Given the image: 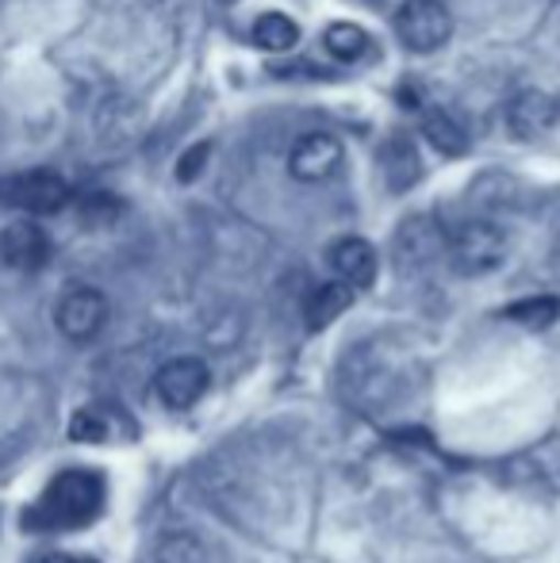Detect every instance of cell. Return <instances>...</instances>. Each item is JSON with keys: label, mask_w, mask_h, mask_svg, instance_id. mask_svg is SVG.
I'll return each instance as SVG.
<instances>
[{"label": "cell", "mask_w": 560, "mask_h": 563, "mask_svg": "<svg viewBox=\"0 0 560 563\" xmlns=\"http://www.w3.org/2000/svg\"><path fill=\"white\" fill-rule=\"evenodd\" d=\"M105 510V479L89 467H69L51 479L35 506L23 514V529L51 533V529H81Z\"/></svg>", "instance_id": "6da1fadb"}, {"label": "cell", "mask_w": 560, "mask_h": 563, "mask_svg": "<svg viewBox=\"0 0 560 563\" xmlns=\"http://www.w3.org/2000/svg\"><path fill=\"white\" fill-rule=\"evenodd\" d=\"M449 257H453L457 273L464 276H484L503 265L507 257V234L487 219H472V223L457 227L449 238Z\"/></svg>", "instance_id": "7a4b0ae2"}, {"label": "cell", "mask_w": 560, "mask_h": 563, "mask_svg": "<svg viewBox=\"0 0 560 563\" xmlns=\"http://www.w3.org/2000/svg\"><path fill=\"white\" fill-rule=\"evenodd\" d=\"M396 35L411 54H433L453 35V15L441 0H404L396 12Z\"/></svg>", "instance_id": "3957f363"}, {"label": "cell", "mask_w": 560, "mask_h": 563, "mask_svg": "<svg viewBox=\"0 0 560 563\" xmlns=\"http://www.w3.org/2000/svg\"><path fill=\"white\" fill-rule=\"evenodd\" d=\"M0 200L28 211V216H54L69 203V185L51 169L20 173V177H8L0 185Z\"/></svg>", "instance_id": "277c9868"}, {"label": "cell", "mask_w": 560, "mask_h": 563, "mask_svg": "<svg viewBox=\"0 0 560 563\" xmlns=\"http://www.w3.org/2000/svg\"><path fill=\"white\" fill-rule=\"evenodd\" d=\"M208 384H211V372L200 356H173V361H165L154 376L157 399H162L169 410L196 407V399H204Z\"/></svg>", "instance_id": "5b68a950"}, {"label": "cell", "mask_w": 560, "mask_h": 563, "mask_svg": "<svg viewBox=\"0 0 560 563\" xmlns=\"http://www.w3.org/2000/svg\"><path fill=\"white\" fill-rule=\"evenodd\" d=\"M54 322L69 341H92L108 322V299L97 288H69L54 311Z\"/></svg>", "instance_id": "8992f818"}, {"label": "cell", "mask_w": 560, "mask_h": 563, "mask_svg": "<svg viewBox=\"0 0 560 563\" xmlns=\"http://www.w3.org/2000/svg\"><path fill=\"white\" fill-rule=\"evenodd\" d=\"M342 165V142L327 131H307L296 139L288 154V173L304 185H315V180L334 177V169Z\"/></svg>", "instance_id": "52a82bcc"}, {"label": "cell", "mask_w": 560, "mask_h": 563, "mask_svg": "<svg viewBox=\"0 0 560 563\" xmlns=\"http://www.w3.org/2000/svg\"><path fill=\"white\" fill-rule=\"evenodd\" d=\"M0 257H4V265L20 268V273H35V268H43L51 261V238L31 219L8 223L0 230Z\"/></svg>", "instance_id": "ba28073f"}, {"label": "cell", "mask_w": 560, "mask_h": 563, "mask_svg": "<svg viewBox=\"0 0 560 563\" xmlns=\"http://www.w3.org/2000/svg\"><path fill=\"white\" fill-rule=\"evenodd\" d=\"M507 126L515 139L534 142V139H546L549 131L557 126V104L546 97V92H518L507 108Z\"/></svg>", "instance_id": "9c48e42d"}, {"label": "cell", "mask_w": 560, "mask_h": 563, "mask_svg": "<svg viewBox=\"0 0 560 563\" xmlns=\"http://www.w3.org/2000/svg\"><path fill=\"white\" fill-rule=\"evenodd\" d=\"M330 268L350 288H369L376 280V250L365 238H338L330 245Z\"/></svg>", "instance_id": "30bf717a"}, {"label": "cell", "mask_w": 560, "mask_h": 563, "mask_svg": "<svg viewBox=\"0 0 560 563\" xmlns=\"http://www.w3.org/2000/svg\"><path fill=\"white\" fill-rule=\"evenodd\" d=\"M353 303V288L342 280H330L322 284L319 291H315L311 299H307V327L311 330H327L334 319H342L345 311H350Z\"/></svg>", "instance_id": "8fae6325"}, {"label": "cell", "mask_w": 560, "mask_h": 563, "mask_svg": "<svg viewBox=\"0 0 560 563\" xmlns=\"http://www.w3.org/2000/svg\"><path fill=\"white\" fill-rule=\"evenodd\" d=\"M381 165H384V177H388L392 192H404L419 180V154L411 150V142L404 134L388 139V146L381 150Z\"/></svg>", "instance_id": "7c38bea8"}, {"label": "cell", "mask_w": 560, "mask_h": 563, "mask_svg": "<svg viewBox=\"0 0 560 563\" xmlns=\"http://www.w3.org/2000/svg\"><path fill=\"white\" fill-rule=\"evenodd\" d=\"M254 43L262 46V51H270V54L292 51V46L299 43L296 20H292V15H284V12H262L254 20Z\"/></svg>", "instance_id": "4fadbf2b"}, {"label": "cell", "mask_w": 560, "mask_h": 563, "mask_svg": "<svg viewBox=\"0 0 560 563\" xmlns=\"http://www.w3.org/2000/svg\"><path fill=\"white\" fill-rule=\"evenodd\" d=\"M422 134L430 146H438L441 154H449V157H461L464 146H469L461 123H457L449 112H438V108H426L422 112Z\"/></svg>", "instance_id": "5bb4252c"}, {"label": "cell", "mask_w": 560, "mask_h": 563, "mask_svg": "<svg viewBox=\"0 0 560 563\" xmlns=\"http://www.w3.org/2000/svg\"><path fill=\"white\" fill-rule=\"evenodd\" d=\"M322 46L338 62H361L369 54V31L358 27V23H330Z\"/></svg>", "instance_id": "9a60e30c"}, {"label": "cell", "mask_w": 560, "mask_h": 563, "mask_svg": "<svg viewBox=\"0 0 560 563\" xmlns=\"http://www.w3.org/2000/svg\"><path fill=\"white\" fill-rule=\"evenodd\" d=\"M503 319L518 322L526 330H546L560 319V299L557 296H534V299H518L503 311Z\"/></svg>", "instance_id": "2e32d148"}, {"label": "cell", "mask_w": 560, "mask_h": 563, "mask_svg": "<svg viewBox=\"0 0 560 563\" xmlns=\"http://www.w3.org/2000/svg\"><path fill=\"white\" fill-rule=\"evenodd\" d=\"M208 552L193 533H165L154 549V563H204Z\"/></svg>", "instance_id": "e0dca14e"}, {"label": "cell", "mask_w": 560, "mask_h": 563, "mask_svg": "<svg viewBox=\"0 0 560 563\" xmlns=\"http://www.w3.org/2000/svg\"><path fill=\"white\" fill-rule=\"evenodd\" d=\"M69 438L81 441V445H97V441H108V418L105 410L85 407L69 418Z\"/></svg>", "instance_id": "ac0fdd59"}, {"label": "cell", "mask_w": 560, "mask_h": 563, "mask_svg": "<svg viewBox=\"0 0 560 563\" xmlns=\"http://www.w3.org/2000/svg\"><path fill=\"white\" fill-rule=\"evenodd\" d=\"M116 216H120V203H116L112 196H89V200H85V219H89V223H112Z\"/></svg>", "instance_id": "d6986e66"}, {"label": "cell", "mask_w": 560, "mask_h": 563, "mask_svg": "<svg viewBox=\"0 0 560 563\" xmlns=\"http://www.w3.org/2000/svg\"><path fill=\"white\" fill-rule=\"evenodd\" d=\"M204 162H208V146H196V150H188L185 157L177 162V180H196V173L204 169Z\"/></svg>", "instance_id": "ffe728a7"}, {"label": "cell", "mask_w": 560, "mask_h": 563, "mask_svg": "<svg viewBox=\"0 0 560 563\" xmlns=\"http://www.w3.org/2000/svg\"><path fill=\"white\" fill-rule=\"evenodd\" d=\"M39 563H77V560H69V556H62V552H54V556H43Z\"/></svg>", "instance_id": "44dd1931"}, {"label": "cell", "mask_w": 560, "mask_h": 563, "mask_svg": "<svg viewBox=\"0 0 560 563\" xmlns=\"http://www.w3.org/2000/svg\"><path fill=\"white\" fill-rule=\"evenodd\" d=\"M77 563H97V560H77Z\"/></svg>", "instance_id": "7402d4cb"}]
</instances>
